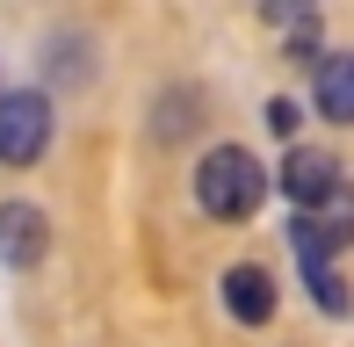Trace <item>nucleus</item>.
I'll return each mask as SVG.
<instances>
[{"label":"nucleus","mask_w":354,"mask_h":347,"mask_svg":"<svg viewBox=\"0 0 354 347\" xmlns=\"http://www.w3.org/2000/svg\"><path fill=\"white\" fill-rule=\"evenodd\" d=\"M261 196H268V167L253 160L246 145L203 152V167H196V203L217 217V225H246V217L261 210Z\"/></svg>","instance_id":"f257e3e1"},{"label":"nucleus","mask_w":354,"mask_h":347,"mask_svg":"<svg viewBox=\"0 0 354 347\" xmlns=\"http://www.w3.org/2000/svg\"><path fill=\"white\" fill-rule=\"evenodd\" d=\"M51 145V102L37 87L0 94V167H37Z\"/></svg>","instance_id":"f03ea898"},{"label":"nucleus","mask_w":354,"mask_h":347,"mask_svg":"<svg viewBox=\"0 0 354 347\" xmlns=\"http://www.w3.org/2000/svg\"><path fill=\"white\" fill-rule=\"evenodd\" d=\"M268 188H282V196L297 203V217H311L318 203L340 188V160L318 152V145H289V160H282V174H268Z\"/></svg>","instance_id":"7ed1b4c3"},{"label":"nucleus","mask_w":354,"mask_h":347,"mask_svg":"<svg viewBox=\"0 0 354 347\" xmlns=\"http://www.w3.org/2000/svg\"><path fill=\"white\" fill-rule=\"evenodd\" d=\"M51 254V217L37 203H0V261L8 268H37Z\"/></svg>","instance_id":"20e7f679"},{"label":"nucleus","mask_w":354,"mask_h":347,"mask_svg":"<svg viewBox=\"0 0 354 347\" xmlns=\"http://www.w3.org/2000/svg\"><path fill=\"white\" fill-rule=\"evenodd\" d=\"M224 311H232L239 326H268L275 319V275L253 261H239L232 275H224Z\"/></svg>","instance_id":"39448f33"},{"label":"nucleus","mask_w":354,"mask_h":347,"mask_svg":"<svg viewBox=\"0 0 354 347\" xmlns=\"http://www.w3.org/2000/svg\"><path fill=\"white\" fill-rule=\"evenodd\" d=\"M311 94H318V116L326 123H354V51H326L318 58Z\"/></svg>","instance_id":"423d86ee"},{"label":"nucleus","mask_w":354,"mask_h":347,"mask_svg":"<svg viewBox=\"0 0 354 347\" xmlns=\"http://www.w3.org/2000/svg\"><path fill=\"white\" fill-rule=\"evenodd\" d=\"M311 225H318V239H326L333 254H340V246H354V188H347V181L311 210Z\"/></svg>","instance_id":"0eeeda50"},{"label":"nucleus","mask_w":354,"mask_h":347,"mask_svg":"<svg viewBox=\"0 0 354 347\" xmlns=\"http://www.w3.org/2000/svg\"><path fill=\"white\" fill-rule=\"evenodd\" d=\"M304 282H311V297H318V311H326V319H347L354 297H347V275H340V268H311Z\"/></svg>","instance_id":"6e6552de"},{"label":"nucleus","mask_w":354,"mask_h":347,"mask_svg":"<svg viewBox=\"0 0 354 347\" xmlns=\"http://www.w3.org/2000/svg\"><path fill=\"white\" fill-rule=\"evenodd\" d=\"M297 116H304L297 102H268V131H275V138H289V145H297Z\"/></svg>","instance_id":"1a4fd4ad"}]
</instances>
